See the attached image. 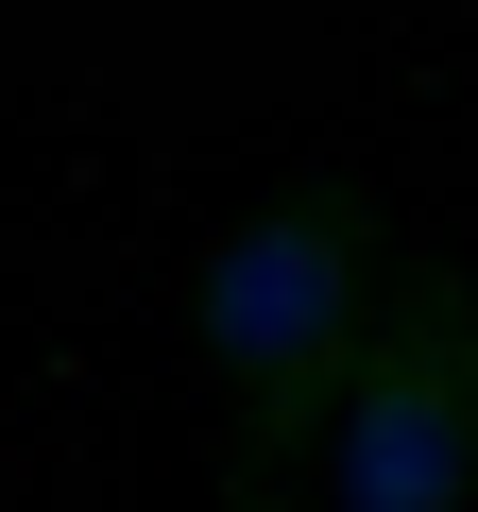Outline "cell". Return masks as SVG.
I'll use <instances>...</instances> for the list:
<instances>
[{
	"label": "cell",
	"mask_w": 478,
	"mask_h": 512,
	"mask_svg": "<svg viewBox=\"0 0 478 512\" xmlns=\"http://www.w3.org/2000/svg\"><path fill=\"white\" fill-rule=\"evenodd\" d=\"M308 478L325 512H478V291L461 274H393L376 359L342 376Z\"/></svg>",
	"instance_id": "2"
},
{
	"label": "cell",
	"mask_w": 478,
	"mask_h": 512,
	"mask_svg": "<svg viewBox=\"0 0 478 512\" xmlns=\"http://www.w3.org/2000/svg\"><path fill=\"white\" fill-rule=\"evenodd\" d=\"M239 512H325V495H274V478H239Z\"/></svg>",
	"instance_id": "3"
},
{
	"label": "cell",
	"mask_w": 478,
	"mask_h": 512,
	"mask_svg": "<svg viewBox=\"0 0 478 512\" xmlns=\"http://www.w3.org/2000/svg\"><path fill=\"white\" fill-rule=\"evenodd\" d=\"M376 308H393V239L359 188H274L188 256V359L222 393V478H274L325 444L342 376L376 359Z\"/></svg>",
	"instance_id": "1"
}]
</instances>
